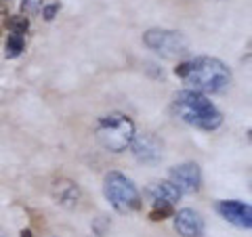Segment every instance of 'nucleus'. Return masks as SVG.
I'll return each instance as SVG.
<instances>
[{
	"label": "nucleus",
	"mask_w": 252,
	"mask_h": 237,
	"mask_svg": "<svg viewBox=\"0 0 252 237\" xmlns=\"http://www.w3.org/2000/svg\"><path fill=\"white\" fill-rule=\"evenodd\" d=\"M57 11H59V4H51V6H46L44 9V19L46 21H51L55 15H57Z\"/></svg>",
	"instance_id": "nucleus-16"
},
{
	"label": "nucleus",
	"mask_w": 252,
	"mask_h": 237,
	"mask_svg": "<svg viewBox=\"0 0 252 237\" xmlns=\"http://www.w3.org/2000/svg\"><path fill=\"white\" fill-rule=\"evenodd\" d=\"M130 147H132L135 157L143 164H156L162 160V141L154 137L152 132L135 134L130 141Z\"/></svg>",
	"instance_id": "nucleus-7"
},
{
	"label": "nucleus",
	"mask_w": 252,
	"mask_h": 237,
	"mask_svg": "<svg viewBox=\"0 0 252 237\" xmlns=\"http://www.w3.org/2000/svg\"><path fill=\"white\" fill-rule=\"evenodd\" d=\"M175 74L198 92H225L231 84L229 67L215 57H198L181 63L179 67H175Z\"/></svg>",
	"instance_id": "nucleus-1"
},
{
	"label": "nucleus",
	"mask_w": 252,
	"mask_h": 237,
	"mask_svg": "<svg viewBox=\"0 0 252 237\" xmlns=\"http://www.w3.org/2000/svg\"><path fill=\"white\" fill-rule=\"evenodd\" d=\"M105 197L112 204V208L120 214H132L141 208V195L137 191L135 183L124 177L122 172H107L105 177Z\"/></svg>",
	"instance_id": "nucleus-4"
},
{
	"label": "nucleus",
	"mask_w": 252,
	"mask_h": 237,
	"mask_svg": "<svg viewBox=\"0 0 252 237\" xmlns=\"http://www.w3.org/2000/svg\"><path fill=\"white\" fill-rule=\"evenodd\" d=\"M28 26H30V21L26 17H13L9 21V28L15 31V34H23V31L28 30Z\"/></svg>",
	"instance_id": "nucleus-13"
},
{
	"label": "nucleus",
	"mask_w": 252,
	"mask_h": 237,
	"mask_svg": "<svg viewBox=\"0 0 252 237\" xmlns=\"http://www.w3.org/2000/svg\"><path fill=\"white\" fill-rule=\"evenodd\" d=\"M170 214H172V208H154L152 214H149V218H152V220H164Z\"/></svg>",
	"instance_id": "nucleus-15"
},
{
	"label": "nucleus",
	"mask_w": 252,
	"mask_h": 237,
	"mask_svg": "<svg viewBox=\"0 0 252 237\" xmlns=\"http://www.w3.org/2000/svg\"><path fill=\"white\" fill-rule=\"evenodd\" d=\"M21 51H23V36L13 31L9 36V40H6V57L13 59V57H17Z\"/></svg>",
	"instance_id": "nucleus-12"
},
{
	"label": "nucleus",
	"mask_w": 252,
	"mask_h": 237,
	"mask_svg": "<svg viewBox=\"0 0 252 237\" xmlns=\"http://www.w3.org/2000/svg\"><path fill=\"white\" fill-rule=\"evenodd\" d=\"M172 109L175 114L189 126L202 130H215L223 124V116L198 90H181L172 99Z\"/></svg>",
	"instance_id": "nucleus-2"
},
{
	"label": "nucleus",
	"mask_w": 252,
	"mask_h": 237,
	"mask_svg": "<svg viewBox=\"0 0 252 237\" xmlns=\"http://www.w3.org/2000/svg\"><path fill=\"white\" fill-rule=\"evenodd\" d=\"M170 183L175 185L181 195L187 193V195H193L200 191L202 187V172H200V166L193 164V162H187V164H179L170 170Z\"/></svg>",
	"instance_id": "nucleus-6"
},
{
	"label": "nucleus",
	"mask_w": 252,
	"mask_h": 237,
	"mask_svg": "<svg viewBox=\"0 0 252 237\" xmlns=\"http://www.w3.org/2000/svg\"><path fill=\"white\" fill-rule=\"evenodd\" d=\"M147 197L154 208H172L181 200V191L170 180H158L147 187Z\"/></svg>",
	"instance_id": "nucleus-9"
},
{
	"label": "nucleus",
	"mask_w": 252,
	"mask_h": 237,
	"mask_svg": "<svg viewBox=\"0 0 252 237\" xmlns=\"http://www.w3.org/2000/svg\"><path fill=\"white\" fill-rule=\"evenodd\" d=\"M21 237H32V231H28V229H23V231H21Z\"/></svg>",
	"instance_id": "nucleus-17"
},
{
	"label": "nucleus",
	"mask_w": 252,
	"mask_h": 237,
	"mask_svg": "<svg viewBox=\"0 0 252 237\" xmlns=\"http://www.w3.org/2000/svg\"><path fill=\"white\" fill-rule=\"evenodd\" d=\"M51 193H53V200L63 208H76L78 202H80V189L69 178L55 180L51 187Z\"/></svg>",
	"instance_id": "nucleus-11"
},
{
	"label": "nucleus",
	"mask_w": 252,
	"mask_h": 237,
	"mask_svg": "<svg viewBox=\"0 0 252 237\" xmlns=\"http://www.w3.org/2000/svg\"><path fill=\"white\" fill-rule=\"evenodd\" d=\"M217 212L227 220V223H231L240 229H250V225H252V210H250L248 204H244V202H235V200L219 202Z\"/></svg>",
	"instance_id": "nucleus-8"
},
{
	"label": "nucleus",
	"mask_w": 252,
	"mask_h": 237,
	"mask_svg": "<svg viewBox=\"0 0 252 237\" xmlns=\"http://www.w3.org/2000/svg\"><path fill=\"white\" fill-rule=\"evenodd\" d=\"M40 4H42V0H23L21 2V11H26V13H36L38 9H40Z\"/></svg>",
	"instance_id": "nucleus-14"
},
{
	"label": "nucleus",
	"mask_w": 252,
	"mask_h": 237,
	"mask_svg": "<svg viewBox=\"0 0 252 237\" xmlns=\"http://www.w3.org/2000/svg\"><path fill=\"white\" fill-rule=\"evenodd\" d=\"M97 139L107 151L122 153L126 147H130V141L135 137V124L124 114H109L97 122Z\"/></svg>",
	"instance_id": "nucleus-3"
},
{
	"label": "nucleus",
	"mask_w": 252,
	"mask_h": 237,
	"mask_svg": "<svg viewBox=\"0 0 252 237\" xmlns=\"http://www.w3.org/2000/svg\"><path fill=\"white\" fill-rule=\"evenodd\" d=\"M143 44L166 59H175L187 53L185 36L172 30H147L143 34Z\"/></svg>",
	"instance_id": "nucleus-5"
},
{
	"label": "nucleus",
	"mask_w": 252,
	"mask_h": 237,
	"mask_svg": "<svg viewBox=\"0 0 252 237\" xmlns=\"http://www.w3.org/2000/svg\"><path fill=\"white\" fill-rule=\"evenodd\" d=\"M175 229L183 237H200L204 231V218L191 208L179 210L175 214Z\"/></svg>",
	"instance_id": "nucleus-10"
},
{
	"label": "nucleus",
	"mask_w": 252,
	"mask_h": 237,
	"mask_svg": "<svg viewBox=\"0 0 252 237\" xmlns=\"http://www.w3.org/2000/svg\"><path fill=\"white\" fill-rule=\"evenodd\" d=\"M0 237H6V235H4V233H2V231H0Z\"/></svg>",
	"instance_id": "nucleus-18"
}]
</instances>
